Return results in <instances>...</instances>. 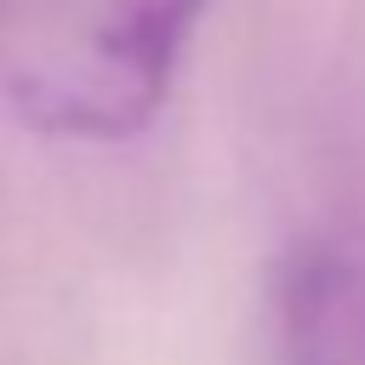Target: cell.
I'll return each mask as SVG.
<instances>
[{
    "instance_id": "6da1fadb",
    "label": "cell",
    "mask_w": 365,
    "mask_h": 365,
    "mask_svg": "<svg viewBox=\"0 0 365 365\" xmlns=\"http://www.w3.org/2000/svg\"><path fill=\"white\" fill-rule=\"evenodd\" d=\"M211 0H0V103L51 143L143 137Z\"/></svg>"
},
{
    "instance_id": "7a4b0ae2",
    "label": "cell",
    "mask_w": 365,
    "mask_h": 365,
    "mask_svg": "<svg viewBox=\"0 0 365 365\" xmlns=\"http://www.w3.org/2000/svg\"><path fill=\"white\" fill-rule=\"evenodd\" d=\"M279 365H365V262L342 240H297L274 279Z\"/></svg>"
}]
</instances>
